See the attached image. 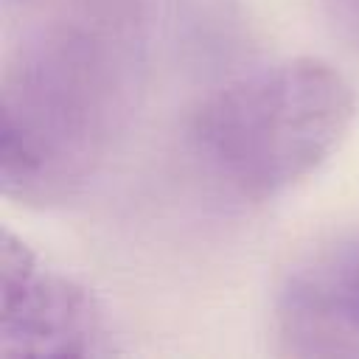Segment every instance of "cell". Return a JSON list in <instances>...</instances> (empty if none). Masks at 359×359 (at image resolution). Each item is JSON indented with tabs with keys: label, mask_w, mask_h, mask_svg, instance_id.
Wrapping results in <instances>:
<instances>
[{
	"label": "cell",
	"mask_w": 359,
	"mask_h": 359,
	"mask_svg": "<svg viewBox=\"0 0 359 359\" xmlns=\"http://www.w3.org/2000/svg\"><path fill=\"white\" fill-rule=\"evenodd\" d=\"M323 6L342 25V31L359 39V0H323Z\"/></svg>",
	"instance_id": "5b68a950"
},
{
	"label": "cell",
	"mask_w": 359,
	"mask_h": 359,
	"mask_svg": "<svg viewBox=\"0 0 359 359\" xmlns=\"http://www.w3.org/2000/svg\"><path fill=\"white\" fill-rule=\"evenodd\" d=\"M140 0H34L0 81L3 194L31 205L79 196L140 107Z\"/></svg>",
	"instance_id": "6da1fadb"
},
{
	"label": "cell",
	"mask_w": 359,
	"mask_h": 359,
	"mask_svg": "<svg viewBox=\"0 0 359 359\" xmlns=\"http://www.w3.org/2000/svg\"><path fill=\"white\" fill-rule=\"evenodd\" d=\"M107 353H112V339L98 297L3 230L0 359Z\"/></svg>",
	"instance_id": "3957f363"
},
{
	"label": "cell",
	"mask_w": 359,
	"mask_h": 359,
	"mask_svg": "<svg viewBox=\"0 0 359 359\" xmlns=\"http://www.w3.org/2000/svg\"><path fill=\"white\" fill-rule=\"evenodd\" d=\"M356 115L351 81L314 56L283 59L213 90L188 137L202 165L236 196L266 202L317 171Z\"/></svg>",
	"instance_id": "7a4b0ae2"
},
{
	"label": "cell",
	"mask_w": 359,
	"mask_h": 359,
	"mask_svg": "<svg viewBox=\"0 0 359 359\" xmlns=\"http://www.w3.org/2000/svg\"><path fill=\"white\" fill-rule=\"evenodd\" d=\"M289 356H359V233L297 261L275 300Z\"/></svg>",
	"instance_id": "277c9868"
}]
</instances>
